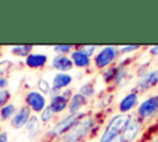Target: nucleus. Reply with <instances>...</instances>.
<instances>
[{
	"mask_svg": "<svg viewBox=\"0 0 158 142\" xmlns=\"http://www.w3.org/2000/svg\"><path fill=\"white\" fill-rule=\"evenodd\" d=\"M37 88H38V90H40V93H42V94H49V91H51V85H49V83L46 80V79H43V78H41V79H38V81H37Z\"/></svg>",
	"mask_w": 158,
	"mask_h": 142,
	"instance_id": "nucleus-22",
	"label": "nucleus"
},
{
	"mask_svg": "<svg viewBox=\"0 0 158 142\" xmlns=\"http://www.w3.org/2000/svg\"><path fill=\"white\" fill-rule=\"evenodd\" d=\"M53 116H54L53 110L49 107V105H47V106L44 107V110L41 112V121H42L43 123H47V122H49V121L53 119Z\"/></svg>",
	"mask_w": 158,
	"mask_h": 142,
	"instance_id": "nucleus-21",
	"label": "nucleus"
},
{
	"mask_svg": "<svg viewBox=\"0 0 158 142\" xmlns=\"http://www.w3.org/2000/svg\"><path fill=\"white\" fill-rule=\"evenodd\" d=\"M131 116L127 114H118L115 115L107 123V126L105 127L99 142H112L115 141L117 137H120L123 132V130L126 128L128 121H130Z\"/></svg>",
	"mask_w": 158,
	"mask_h": 142,
	"instance_id": "nucleus-1",
	"label": "nucleus"
},
{
	"mask_svg": "<svg viewBox=\"0 0 158 142\" xmlns=\"http://www.w3.org/2000/svg\"><path fill=\"white\" fill-rule=\"evenodd\" d=\"M69 105V100L68 98L63 94V95H57L54 98H51V101H49V107L53 110L54 114H59V112H63Z\"/></svg>",
	"mask_w": 158,
	"mask_h": 142,
	"instance_id": "nucleus-12",
	"label": "nucleus"
},
{
	"mask_svg": "<svg viewBox=\"0 0 158 142\" xmlns=\"http://www.w3.org/2000/svg\"><path fill=\"white\" fill-rule=\"evenodd\" d=\"M72 49V46L70 44H57V46H53V51L59 53V54H65V53H69Z\"/></svg>",
	"mask_w": 158,
	"mask_h": 142,
	"instance_id": "nucleus-25",
	"label": "nucleus"
},
{
	"mask_svg": "<svg viewBox=\"0 0 158 142\" xmlns=\"http://www.w3.org/2000/svg\"><path fill=\"white\" fill-rule=\"evenodd\" d=\"M137 102H138L137 94L131 91V93H128L127 95H125L121 99V101L118 104V110H120L121 114H127V112H130L137 105Z\"/></svg>",
	"mask_w": 158,
	"mask_h": 142,
	"instance_id": "nucleus-10",
	"label": "nucleus"
},
{
	"mask_svg": "<svg viewBox=\"0 0 158 142\" xmlns=\"http://www.w3.org/2000/svg\"><path fill=\"white\" fill-rule=\"evenodd\" d=\"M32 49H33V46L31 44H21V46H15L11 48V53L15 54V56H19V57H27L28 54L32 53Z\"/></svg>",
	"mask_w": 158,
	"mask_h": 142,
	"instance_id": "nucleus-18",
	"label": "nucleus"
},
{
	"mask_svg": "<svg viewBox=\"0 0 158 142\" xmlns=\"http://www.w3.org/2000/svg\"><path fill=\"white\" fill-rule=\"evenodd\" d=\"M14 115H15V105L14 104H7L2 109H0V117L2 120L12 119Z\"/></svg>",
	"mask_w": 158,
	"mask_h": 142,
	"instance_id": "nucleus-19",
	"label": "nucleus"
},
{
	"mask_svg": "<svg viewBox=\"0 0 158 142\" xmlns=\"http://www.w3.org/2000/svg\"><path fill=\"white\" fill-rule=\"evenodd\" d=\"M157 111H158V95H153L147 98L138 105L137 115L141 120H147L152 117Z\"/></svg>",
	"mask_w": 158,
	"mask_h": 142,
	"instance_id": "nucleus-5",
	"label": "nucleus"
},
{
	"mask_svg": "<svg viewBox=\"0 0 158 142\" xmlns=\"http://www.w3.org/2000/svg\"><path fill=\"white\" fill-rule=\"evenodd\" d=\"M157 83H158V69H154L142 75L137 83V86L141 88L142 90H146L154 86Z\"/></svg>",
	"mask_w": 158,
	"mask_h": 142,
	"instance_id": "nucleus-11",
	"label": "nucleus"
},
{
	"mask_svg": "<svg viewBox=\"0 0 158 142\" xmlns=\"http://www.w3.org/2000/svg\"><path fill=\"white\" fill-rule=\"evenodd\" d=\"M0 142H9V135L6 131L0 132Z\"/></svg>",
	"mask_w": 158,
	"mask_h": 142,
	"instance_id": "nucleus-30",
	"label": "nucleus"
},
{
	"mask_svg": "<svg viewBox=\"0 0 158 142\" xmlns=\"http://www.w3.org/2000/svg\"><path fill=\"white\" fill-rule=\"evenodd\" d=\"M41 132V122L37 116H31L28 123H27V136L30 140H33L38 136Z\"/></svg>",
	"mask_w": 158,
	"mask_h": 142,
	"instance_id": "nucleus-17",
	"label": "nucleus"
},
{
	"mask_svg": "<svg viewBox=\"0 0 158 142\" xmlns=\"http://www.w3.org/2000/svg\"><path fill=\"white\" fill-rule=\"evenodd\" d=\"M7 85H9V80H7V78L0 77V90H4Z\"/></svg>",
	"mask_w": 158,
	"mask_h": 142,
	"instance_id": "nucleus-29",
	"label": "nucleus"
},
{
	"mask_svg": "<svg viewBox=\"0 0 158 142\" xmlns=\"http://www.w3.org/2000/svg\"><path fill=\"white\" fill-rule=\"evenodd\" d=\"M141 127H142V123L141 121L137 119V117H131L126 128L123 130L121 137H122V141L123 142H133L137 136L139 135L141 132Z\"/></svg>",
	"mask_w": 158,
	"mask_h": 142,
	"instance_id": "nucleus-7",
	"label": "nucleus"
},
{
	"mask_svg": "<svg viewBox=\"0 0 158 142\" xmlns=\"http://www.w3.org/2000/svg\"><path fill=\"white\" fill-rule=\"evenodd\" d=\"M94 119L93 117H86L81 119L78 123H75L64 136H63V142H78L83 137L88 135V132L91 130L94 126Z\"/></svg>",
	"mask_w": 158,
	"mask_h": 142,
	"instance_id": "nucleus-2",
	"label": "nucleus"
},
{
	"mask_svg": "<svg viewBox=\"0 0 158 142\" xmlns=\"http://www.w3.org/2000/svg\"><path fill=\"white\" fill-rule=\"evenodd\" d=\"M26 104L31 109V111L42 112L44 110V107L47 106V100L42 93H40L37 90H32V91L27 93V95H26Z\"/></svg>",
	"mask_w": 158,
	"mask_h": 142,
	"instance_id": "nucleus-6",
	"label": "nucleus"
},
{
	"mask_svg": "<svg viewBox=\"0 0 158 142\" xmlns=\"http://www.w3.org/2000/svg\"><path fill=\"white\" fill-rule=\"evenodd\" d=\"M83 116H84V114H81V112L74 114V115H73V114H69L68 116L60 119V120L52 127V130L49 131V135H52V136L65 135L75 123H78V122L81 120Z\"/></svg>",
	"mask_w": 158,
	"mask_h": 142,
	"instance_id": "nucleus-3",
	"label": "nucleus"
},
{
	"mask_svg": "<svg viewBox=\"0 0 158 142\" xmlns=\"http://www.w3.org/2000/svg\"><path fill=\"white\" fill-rule=\"evenodd\" d=\"M151 53H152L153 56H158V44L151 47Z\"/></svg>",
	"mask_w": 158,
	"mask_h": 142,
	"instance_id": "nucleus-31",
	"label": "nucleus"
},
{
	"mask_svg": "<svg viewBox=\"0 0 158 142\" xmlns=\"http://www.w3.org/2000/svg\"><path fill=\"white\" fill-rule=\"evenodd\" d=\"M73 80V77L68 73H57L54 77H53V80H52V86L54 89H64L67 88Z\"/></svg>",
	"mask_w": 158,
	"mask_h": 142,
	"instance_id": "nucleus-15",
	"label": "nucleus"
},
{
	"mask_svg": "<svg viewBox=\"0 0 158 142\" xmlns=\"http://www.w3.org/2000/svg\"><path fill=\"white\" fill-rule=\"evenodd\" d=\"M149 142H158V138H154V140H152V141H149Z\"/></svg>",
	"mask_w": 158,
	"mask_h": 142,
	"instance_id": "nucleus-32",
	"label": "nucleus"
},
{
	"mask_svg": "<svg viewBox=\"0 0 158 142\" xmlns=\"http://www.w3.org/2000/svg\"><path fill=\"white\" fill-rule=\"evenodd\" d=\"M70 58L73 61V64L78 68H86L90 65L91 59L90 57H88L86 54H84L80 49H75L70 53Z\"/></svg>",
	"mask_w": 158,
	"mask_h": 142,
	"instance_id": "nucleus-14",
	"label": "nucleus"
},
{
	"mask_svg": "<svg viewBox=\"0 0 158 142\" xmlns=\"http://www.w3.org/2000/svg\"><path fill=\"white\" fill-rule=\"evenodd\" d=\"M116 73H117V67H115V68H109V69H106V70L102 73V79H104L106 83H109V81H111V80H115Z\"/></svg>",
	"mask_w": 158,
	"mask_h": 142,
	"instance_id": "nucleus-23",
	"label": "nucleus"
},
{
	"mask_svg": "<svg viewBox=\"0 0 158 142\" xmlns=\"http://www.w3.org/2000/svg\"><path fill=\"white\" fill-rule=\"evenodd\" d=\"M12 65V63L9 61V59H5V61H1L0 62V77L5 73V72H7L9 70V68Z\"/></svg>",
	"mask_w": 158,
	"mask_h": 142,
	"instance_id": "nucleus-27",
	"label": "nucleus"
},
{
	"mask_svg": "<svg viewBox=\"0 0 158 142\" xmlns=\"http://www.w3.org/2000/svg\"><path fill=\"white\" fill-rule=\"evenodd\" d=\"M47 56L43 53H31L25 58V63L28 68H41L47 63Z\"/></svg>",
	"mask_w": 158,
	"mask_h": 142,
	"instance_id": "nucleus-13",
	"label": "nucleus"
},
{
	"mask_svg": "<svg viewBox=\"0 0 158 142\" xmlns=\"http://www.w3.org/2000/svg\"><path fill=\"white\" fill-rule=\"evenodd\" d=\"M31 119V109L28 106H22L20 110H17L11 119V126L16 130H20L25 126H27L28 121Z\"/></svg>",
	"mask_w": 158,
	"mask_h": 142,
	"instance_id": "nucleus-8",
	"label": "nucleus"
},
{
	"mask_svg": "<svg viewBox=\"0 0 158 142\" xmlns=\"http://www.w3.org/2000/svg\"><path fill=\"white\" fill-rule=\"evenodd\" d=\"M139 48V46L138 44H135V46H123V47H121V52L122 53H130V52H133V51H136V49H138Z\"/></svg>",
	"mask_w": 158,
	"mask_h": 142,
	"instance_id": "nucleus-28",
	"label": "nucleus"
},
{
	"mask_svg": "<svg viewBox=\"0 0 158 142\" xmlns=\"http://www.w3.org/2000/svg\"><path fill=\"white\" fill-rule=\"evenodd\" d=\"M118 54V49L114 46H105L102 47L95 56L94 58V63L95 67L99 69H104L106 67H109L117 57Z\"/></svg>",
	"mask_w": 158,
	"mask_h": 142,
	"instance_id": "nucleus-4",
	"label": "nucleus"
},
{
	"mask_svg": "<svg viewBox=\"0 0 158 142\" xmlns=\"http://www.w3.org/2000/svg\"><path fill=\"white\" fill-rule=\"evenodd\" d=\"M79 93H80L81 95H84L85 98L93 96V95H94V93H95V89H94L93 83H91V81H86V83H84V84L80 86Z\"/></svg>",
	"mask_w": 158,
	"mask_h": 142,
	"instance_id": "nucleus-20",
	"label": "nucleus"
},
{
	"mask_svg": "<svg viewBox=\"0 0 158 142\" xmlns=\"http://www.w3.org/2000/svg\"><path fill=\"white\" fill-rule=\"evenodd\" d=\"M96 48H98V46H83V47H80L79 49H80L84 54H86L88 57H90V56L94 54V52H95Z\"/></svg>",
	"mask_w": 158,
	"mask_h": 142,
	"instance_id": "nucleus-26",
	"label": "nucleus"
},
{
	"mask_svg": "<svg viewBox=\"0 0 158 142\" xmlns=\"http://www.w3.org/2000/svg\"><path fill=\"white\" fill-rule=\"evenodd\" d=\"M10 91L4 89V90H0V109H2L5 105H7V101L10 100Z\"/></svg>",
	"mask_w": 158,
	"mask_h": 142,
	"instance_id": "nucleus-24",
	"label": "nucleus"
},
{
	"mask_svg": "<svg viewBox=\"0 0 158 142\" xmlns=\"http://www.w3.org/2000/svg\"><path fill=\"white\" fill-rule=\"evenodd\" d=\"M86 104V98L84 95H81L80 93L75 94L72 96V99L69 100V105H68V109H69V114H79L80 109Z\"/></svg>",
	"mask_w": 158,
	"mask_h": 142,
	"instance_id": "nucleus-16",
	"label": "nucleus"
},
{
	"mask_svg": "<svg viewBox=\"0 0 158 142\" xmlns=\"http://www.w3.org/2000/svg\"><path fill=\"white\" fill-rule=\"evenodd\" d=\"M52 65L59 73H68L74 67L72 58L68 57V56H65V54H58V56H56L52 59Z\"/></svg>",
	"mask_w": 158,
	"mask_h": 142,
	"instance_id": "nucleus-9",
	"label": "nucleus"
}]
</instances>
